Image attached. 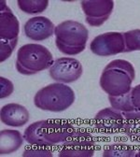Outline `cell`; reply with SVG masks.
Listing matches in <instances>:
<instances>
[{"label": "cell", "instance_id": "21", "mask_svg": "<svg viewBox=\"0 0 140 157\" xmlns=\"http://www.w3.org/2000/svg\"><path fill=\"white\" fill-rule=\"evenodd\" d=\"M18 44V39H13V40H4L0 39V60L1 62H5L7 59L11 56L14 49Z\"/></svg>", "mask_w": 140, "mask_h": 157}, {"label": "cell", "instance_id": "9", "mask_svg": "<svg viewBox=\"0 0 140 157\" xmlns=\"http://www.w3.org/2000/svg\"><path fill=\"white\" fill-rule=\"evenodd\" d=\"M81 4L86 23L93 27L105 24L114 9L113 0H83Z\"/></svg>", "mask_w": 140, "mask_h": 157}, {"label": "cell", "instance_id": "13", "mask_svg": "<svg viewBox=\"0 0 140 157\" xmlns=\"http://www.w3.org/2000/svg\"><path fill=\"white\" fill-rule=\"evenodd\" d=\"M0 118H1V122L6 125L20 127L28 123L30 114L28 109L23 105L9 103L2 107Z\"/></svg>", "mask_w": 140, "mask_h": 157}, {"label": "cell", "instance_id": "10", "mask_svg": "<svg viewBox=\"0 0 140 157\" xmlns=\"http://www.w3.org/2000/svg\"><path fill=\"white\" fill-rule=\"evenodd\" d=\"M55 26L50 19L36 16L29 19L24 25L25 36L34 41H43L54 35Z\"/></svg>", "mask_w": 140, "mask_h": 157}, {"label": "cell", "instance_id": "6", "mask_svg": "<svg viewBox=\"0 0 140 157\" xmlns=\"http://www.w3.org/2000/svg\"><path fill=\"white\" fill-rule=\"evenodd\" d=\"M95 141L93 136L84 131L75 132L63 143L59 157H92L94 153Z\"/></svg>", "mask_w": 140, "mask_h": 157}, {"label": "cell", "instance_id": "23", "mask_svg": "<svg viewBox=\"0 0 140 157\" xmlns=\"http://www.w3.org/2000/svg\"><path fill=\"white\" fill-rule=\"evenodd\" d=\"M132 102L136 109H140V84L133 87L130 91Z\"/></svg>", "mask_w": 140, "mask_h": 157}, {"label": "cell", "instance_id": "20", "mask_svg": "<svg viewBox=\"0 0 140 157\" xmlns=\"http://www.w3.org/2000/svg\"><path fill=\"white\" fill-rule=\"evenodd\" d=\"M123 130L132 140L140 141V121H125Z\"/></svg>", "mask_w": 140, "mask_h": 157}, {"label": "cell", "instance_id": "19", "mask_svg": "<svg viewBox=\"0 0 140 157\" xmlns=\"http://www.w3.org/2000/svg\"><path fill=\"white\" fill-rule=\"evenodd\" d=\"M24 157H52V151L48 146L32 145L26 147L23 153Z\"/></svg>", "mask_w": 140, "mask_h": 157}, {"label": "cell", "instance_id": "15", "mask_svg": "<svg viewBox=\"0 0 140 157\" xmlns=\"http://www.w3.org/2000/svg\"><path fill=\"white\" fill-rule=\"evenodd\" d=\"M135 151L125 143H114L107 146L103 151L104 157H134Z\"/></svg>", "mask_w": 140, "mask_h": 157}, {"label": "cell", "instance_id": "22", "mask_svg": "<svg viewBox=\"0 0 140 157\" xmlns=\"http://www.w3.org/2000/svg\"><path fill=\"white\" fill-rule=\"evenodd\" d=\"M14 92L13 82L5 77L0 78V97L1 99L9 97Z\"/></svg>", "mask_w": 140, "mask_h": 157}, {"label": "cell", "instance_id": "25", "mask_svg": "<svg viewBox=\"0 0 140 157\" xmlns=\"http://www.w3.org/2000/svg\"><path fill=\"white\" fill-rule=\"evenodd\" d=\"M134 157H140V150L135 152V156Z\"/></svg>", "mask_w": 140, "mask_h": 157}, {"label": "cell", "instance_id": "4", "mask_svg": "<svg viewBox=\"0 0 140 157\" xmlns=\"http://www.w3.org/2000/svg\"><path fill=\"white\" fill-rule=\"evenodd\" d=\"M53 63V56L45 46L29 43L18 50L15 67L20 74L31 76L50 69Z\"/></svg>", "mask_w": 140, "mask_h": 157}, {"label": "cell", "instance_id": "24", "mask_svg": "<svg viewBox=\"0 0 140 157\" xmlns=\"http://www.w3.org/2000/svg\"><path fill=\"white\" fill-rule=\"evenodd\" d=\"M123 114L125 121H140V109H134Z\"/></svg>", "mask_w": 140, "mask_h": 157}, {"label": "cell", "instance_id": "17", "mask_svg": "<svg viewBox=\"0 0 140 157\" xmlns=\"http://www.w3.org/2000/svg\"><path fill=\"white\" fill-rule=\"evenodd\" d=\"M108 101L110 103L111 108H113L119 111H121L122 113L136 109L134 108L133 102H132L130 92L123 94V95H119V96L108 95Z\"/></svg>", "mask_w": 140, "mask_h": 157}, {"label": "cell", "instance_id": "2", "mask_svg": "<svg viewBox=\"0 0 140 157\" xmlns=\"http://www.w3.org/2000/svg\"><path fill=\"white\" fill-rule=\"evenodd\" d=\"M135 78L134 66L123 59L108 64L100 77V87L110 96H119L129 93Z\"/></svg>", "mask_w": 140, "mask_h": 157}, {"label": "cell", "instance_id": "18", "mask_svg": "<svg viewBox=\"0 0 140 157\" xmlns=\"http://www.w3.org/2000/svg\"><path fill=\"white\" fill-rule=\"evenodd\" d=\"M125 50L124 52L140 51V29H134L123 33Z\"/></svg>", "mask_w": 140, "mask_h": 157}, {"label": "cell", "instance_id": "5", "mask_svg": "<svg viewBox=\"0 0 140 157\" xmlns=\"http://www.w3.org/2000/svg\"><path fill=\"white\" fill-rule=\"evenodd\" d=\"M75 102L74 91L65 83H51L38 90L34 96L35 106L42 110L61 112Z\"/></svg>", "mask_w": 140, "mask_h": 157}, {"label": "cell", "instance_id": "14", "mask_svg": "<svg viewBox=\"0 0 140 157\" xmlns=\"http://www.w3.org/2000/svg\"><path fill=\"white\" fill-rule=\"evenodd\" d=\"M24 136L18 130L4 129L0 132V154H10L17 151L23 145Z\"/></svg>", "mask_w": 140, "mask_h": 157}, {"label": "cell", "instance_id": "16", "mask_svg": "<svg viewBox=\"0 0 140 157\" xmlns=\"http://www.w3.org/2000/svg\"><path fill=\"white\" fill-rule=\"evenodd\" d=\"M18 7L27 14H37L43 12L49 5L48 0H18Z\"/></svg>", "mask_w": 140, "mask_h": 157}, {"label": "cell", "instance_id": "7", "mask_svg": "<svg viewBox=\"0 0 140 157\" xmlns=\"http://www.w3.org/2000/svg\"><path fill=\"white\" fill-rule=\"evenodd\" d=\"M83 73L81 63L73 57H60L49 69L50 77L56 82L72 83L81 78Z\"/></svg>", "mask_w": 140, "mask_h": 157}, {"label": "cell", "instance_id": "12", "mask_svg": "<svg viewBox=\"0 0 140 157\" xmlns=\"http://www.w3.org/2000/svg\"><path fill=\"white\" fill-rule=\"evenodd\" d=\"M0 5V39L13 40L19 38L20 23L7 3L2 0Z\"/></svg>", "mask_w": 140, "mask_h": 157}, {"label": "cell", "instance_id": "11", "mask_svg": "<svg viewBox=\"0 0 140 157\" xmlns=\"http://www.w3.org/2000/svg\"><path fill=\"white\" fill-rule=\"evenodd\" d=\"M95 127L104 133H116L123 130L125 119L123 114L113 108H106L95 115Z\"/></svg>", "mask_w": 140, "mask_h": 157}, {"label": "cell", "instance_id": "1", "mask_svg": "<svg viewBox=\"0 0 140 157\" xmlns=\"http://www.w3.org/2000/svg\"><path fill=\"white\" fill-rule=\"evenodd\" d=\"M75 132V128L66 122L60 120H41L26 127L25 140L32 145L53 146L64 143Z\"/></svg>", "mask_w": 140, "mask_h": 157}, {"label": "cell", "instance_id": "3", "mask_svg": "<svg viewBox=\"0 0 140 157\" xmlns=\"http://www.w3.org/2000/svg\"><path fill=\"white\" fill-rule=\"evenodd\" d=\"M55 45L66 55H77L82 52L89 38V31L82 24L73 20L64 21L55 26Z\"/></svg>", "mask_w": 140, "mask_h": 157}, {"label": "cell", "instance_id": "8", "mask_svg": "<svg viewBox=\"0 0 140 157\" xmlns=\"http://www.w3.org/2000/svg\"><path fill=\"white\" fill-rule=\"evenodd\" d=\"M92 52L97 56H112L124 52L123 33L108 32L95 36L90 44Z\"/></svg>", "mask_w": 140, "mask_h": 157}]
</instances>
